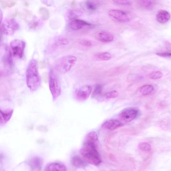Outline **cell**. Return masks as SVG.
I'll return each mask as SVG.
<instances>
[{
  "mask_svg": "<svg viewBox=\"0 0 171 171\" xmlns=\"http://www.w3.org/2000/svg\"><path fill=\"white\" fill-rule=\"evenodd\" d=\"M66 167L63 165L58 163H52L46 166L45 171H66Z\"/></svg>",
  "mask_w": 171,
  "mask_h": 171,
  "instance_id": "9a60e30c",
  "label": "cell"
},
{
  "mask_svg": "<svg viewBox=\"0 0 171 171\" xmlns=\"http://www.w3.org/2000/svg\"><path fill=\"white\" fill-rule=\"evenodd\" d=\"M77 58L72 55H68L61 58L56 63L57 70L61 73H65L69 71L75 65Z\"/></svg>",
  "mask_w": 171,
  "mask_h": 171,
  "instance_id": "277c9868",
  "label": "cell"
},
{
  "mask_svg": "<svg viewBox=\"0 0 171 171\" xmlns=\"http://www.w3.org/2000/svg\"><path fill=\"white\" fill-rule=\"evenodd\" d=\"M11 48L14 57L20 58L23 57L25 46V43L20 39L13 40L10 43Z\"/></svg>",
  "mask_w": 171,
  "mask_h": 171,
  "instance_id": "8992f818",
  "label": "cell"
},
{
  "mask_svg": "<svg viewBox=\"0 0 171 171\" xmlns=\"http://www.w3.org/2000/svg\"><path fill=\"white\" fill-rule=\"evenodd\" d=\"M69 42L66 39L63 38L60 40V43L62 45H66Z\"/></svg>",
  "mask_w": 171,
  "mask_h": 171,
  "instance_id": "4dcf8cb0",
  "label": "cell"
},
{
  "mask_svg": "<svg viewBox=\"0 0 171 171\" xmlns=\"http://www.w3.org/2000/svg\"><path fill=\"white\" fill-rule=\"evenodd\" d=\"M72 162L74 166L78 167H82L86 165V162L79 156H75L72 158Z\"/></svg>",
  "mask_w": 171,
  "mask_h": 171,
  "instance_id": "e0dca14e",
  "label": "cell"
},
{
  "mask_svg": "<svg viewBox=\"0 0 171 171\" xmlns=\"http://www.w3.org/2000/svg\"><path fill=\"white\" fill-rule=\"evenodd\" d=\"M116 4L120 5L128 6L132 4V2L129 1H122V0H117V1H113Z\"/></svg>",
  "mask_w": 171,
  "mask_h": 171,
  "instance_id": "4316f807",
  "label": "cell"
},
{
  "mask_svg": "<svg viewBox=\"0 0 171 171\" xmlns=\"http://www.w3.org/2000/svg\"><path fill=\"white\" fill-rule=\"evenodd\" d=\"M39 13L41 15L43 20H46L49 19L50 13L48 9L44 7H42L39 9Z\"/></svg>",
  "mask_w": 171,
  "mask_h": 171,
  "instance_id": "7402d4cb",
  "label": "cell"
},
{
  "mask_svg": "<svg viewBox=\"0 0 171 171\" xmlns=\"http://www.w3.org/2000/svg\"><path fill=\"white\" fill-rule=\"evenodd\" d=\"M26 79L27 86L32 91L37 90L40 85L37 62L35 60H32L29 62L27 69Z\"/></svg>",
  "mask_w": 171,
  "mask_h": 171,
  "instance_id": "7a4b0ae2",
  "label": "cell"
},
{
  "mask_svg": "<svg viewBox=\"0 0 171 171\" xmlns=\"http://www.w3.org/2000/svg\"><path fill=\"white\" fill-rule=\"evenodd\" d=\"M6 54L3 58V61L6 67L8 69L11 68L13 65L12 54L11 52L9 49H7Z\"/></svg>",
  "mask_w": 171,
  "mask_h": 171,
  "instance_id": "2e32d148",
  "label": "cell"
},
{
  "mask_svg": "<svg viewBox=\"0 0 171 171\" xmlns=\"http://www.w3.org/2000/svg\"><path fill=\"white\" fill-rule=\"evenodd\" d=\"M122 125V123L118 120L111 119L104 122L102 125V127L107 129L113 130Z\"/></svg>",
  "mask_w": 171,
  "mask_h": 171,
  "instance_id": "7c38bea8",
  "label": "cell"
},
{
  "mask_svg": "<svg viewBox=\"0 0 171 171\" xmlns=\"http://www.w3.org/2000/svg\"><path fill=\"white\" fill-rule=\"evenodd\" d=\"M69 24L70 28L74 30H79L83 27H91L93 25L85 21L78 19L71 20Z\"/></svg>",
  "mask_w": 171,
  "mask_h": 171,
  "instance_id": "8fae6325",
  "label": "cell"
},
{
  "mask_svg": "<svg viewBox=\"0 0 171 171\" xmlns=\"http://www.w3.org/2000/svg\"><path fill=\"white\" fill-rule=\"evenodd\" d=\"M139 5L144 8L148 9H151L153 8L154 3L151 1H141L139 2Z\"/></svg>",
  "mask_w": 171,
  "mask_h": 171,
  "instance_id": "d6986e66",
  "label": "cell"
},
{
  "mask_svg": "<svg viewBox=\"0 0 171 171\" xmlns=\"http://www.w3.org/2000/svg\"><path fill=\"white\" fill-rule=\"evenodd\" d=\"M118 95V93L116 91H113L108 93L105 95V97L107 99H111V98H115Z\"/></svg>",
  "mask_w": 171,
  "mask_h": 171,
  "instance_id": "83f0119b",
  "label": "cell"
},
{
  "mask_svg": "<svg viewBox=\"0 0 171 171\" xmlns=\"http://www.w3.org/2000/svg\"><path fill=\"white\" fill-rule=\"evenodd\" d=\"M170 18V14L165 10H159L156 16V20L161 24H165L167 22Z\"/></svg>",
  "mask_w": 171,
  "mask_h": 171,
  "instance_id": "4fadbf2b",
  "label": "cell"
},
{
  "mask_svg": "<svg viewBox=\"0 0 171 171\" xmlns=\"http://www.w3.org/2000/svg\"><path fill=\"white\" fill-rule=\"evenodd\" d=\"M1 4L3 8H12L16 4V2L13 1H2Z\"/></svg>",
  "mask_w": 171,
  "mask_h": 171,
  "instance_id": "484cf974",
  "label": "cell"
},
{
  "mask_svg": "<svg viewBox=\"0 0 171 171\" xmlns=\"http://www.w3.org/2000/svg\"><path fill=\"white\" fill-rule=\"evenodd\" d=\"M97 59L98 60L102 61H106L110 60L112 57L111 54L108 52L102 53L99 54L96 56Z\"/></svg>",
  "mask_w": 171,
  "mask_h": 171,
  "instance_id": "ffe728a7",
  "label": "cell"
},
{
  "mask_svg": "<svg viewBox=\"0 0 171 171\" xmlns=\"http://www.w3.org/2000/svg\"><path fill=\"white\" fill-rule=\"evenodd\" d=\"M102 91V87L98 85L95 89L92 95V96L95 98H98L100 97Z\"/></svg>",
  "mask_w": 171,
  "mask_h": 171,
  "instance_id": "cb8c5ba5",
  "label": "cell"
},
{
  "mask_svg": "<svg viewBox=\"0 0 171 171\" xmlns=\"http://www.w3.org/2000/svg\"><path fill=\"white\" fill-rule=\"evenodd\" d=\"M154 89V87L151 85H145L139 89L140 93L144 95H147L151 94Z\"/></svg>",
  "mask_w": 171,
  "mask_h": 171,
  "instance_id": "ac0fdd59",
  "label": "cell"
},
{
  "mask_svg": "<svg viewBox=\"0 0 171 171\" xmlns=\"http://www.w3.org/2000/svg\"><path fill=\"white\" fill-rule=\"evenodd\" d=\"M80 44L84 46L89 47L92 46V43L88 40H83L80 42Z\"/></svg>",
  "mask_w": 171,
  "mask_h": 171,
  "instance_id": "f546056e",
  "label": "cell"
},
{
  "mask_svg": "<svg viewBox=\"0 0 171 171\" xmlns=\"http://www.w3.org/2000/svg\"><path fill=\"white\" fill-rule=\"evenodd\" d=\"M162 72L159 71H154L150 75V77L152 79L156 80L161 78L162 76Z\"/></svg>",
  "mask_w": 171,
  "mask_h": 171,
  "instance_id": "d4e9b609",
  "label": "cell"
},
{
  "mask_svg": "<svg viewBox=\"0 0 171 171\" xmlns=\"http://www.w3.org/2000/svg\"><path fill=\"white\" fill-rule=\"evenodd\" d=\"M19 28V24L14 19H6L1 23V31L6 35H13Z\"/></svg>",
  "mask_w": 171,
  "mask_h": 171,
  "instance_id": "5b68a950",
  "label": "cell"
},
{
  "mask_svg": "<svg viewBox=\"0 0 171 171\" xmlns=\"http://www.w3.org/2000/svg\"><path fill=\"white\" fill-rule=\"evenodd\" d=\"M49 84L53 100L55 101L61 95V87L59 77L52 69L50 70L49 72Z\"/></svg>",
  "mask_w": 171,
  "mask_h": 171,
  "instance_id": "3957f363",
  "label": "cell"
},
{
  "mask_svg": "<svg viewBox=\"0 0 171 171\" xmlns=\"http://www.w3.org/2000/svg\"><path fill=\"white\" fill-rule=\"evenodd\" d=\"M139 113L137 109L133 107L125 108L119 114L120 118L122 121L127 122H130L135 119Z\"/></svg>",
  "mask_w": 171,
  "mask_h": 171,
  "instance_id": "52a82bcc",
  "label": "cell"
},
{
  "mask_svg": "<svg viewBox=\"0 0 171 171\" xmlns=\"http://www.w3.org/2000/svg\"><path fill=\"white\" fill-rule=\"evenodd\" d=\"M139 148L140 150L144 152H148L151 150V145L147 142H142L139 145Z\"/></svg>",
  "mask_w": 171,
  "mask_h": 171,
  "instance_id": "603a6c76",
  "label": "cell"
},
{
  "mask_svg": "<svg viewBox=\"0 0 171 171\" xmlns=\"http://www.w3.org/2000/svg\"><path fill=\"white\" fill-rule=\"evenodd\" d=\"M108 14L112 18L120 22L127 23L130 21L131 20L129 14L121 10L111 9L109 11Z\"/></svg>",
  "mask_w": 171,
  "mask_h": 171,
  "instance_id": "ba28073f",
  "label": "cell"
},
{
  "mask_svg": "<svg viewBox=\"0 0 171 171\" xmlns=\"http://www.w3.org/2000/svg\"><path fill=\"white\" fill-rule=\"evenodd\" d=\"M13 109L6 110H0V123L1 125L5 124L11 118L13 115Z\"/></svg>",
  "mask_w": 171,
  "mask_h": 171,
  "instance_id": "5bb4252c",
  "label": "cell"
},
{
  "mask_svg": "<svg viewBox=\"0 0 171 171\" xmlns=\"http://www.w3.org/2000/svg\"><path fill=\"white\" fill-rule=\"evenodd\" d=\"M156 55L158 56L165 58H170L171 57V52H165L157 53H156Z\"/></svg>",
  "mask_w": 171,
  "mask_h": 171,
  "instance_id": "f1b7e54d",
  "label": "cell"
},
{
  "mask_svg": "<svg viewBox=\"0 0 171 171\" xmlns=\"http://www.w3.org/2000/svg\"><path fill=\"white\" fill-rule=\"evenodd\" d=\"M92 91V87L88 85H85L76 91L75 95L77 99L83 101L89 98Z\"/></svg>",
  "mask_w": 171,
  "mask_h": 171,
  "instance_id": "9c48e42d",
  "label": "cell"
},
{
  "mask_svg": "<svg viewBox=\"0 0 171 171\" xmlns=\"http://www.w3.org/2000/svg\"><path fill=\"white\" fill-rule=\"evenodd\" d=\"M86 5L87 9L91 10H96L98 7V3L96 1H87L86 2Z\"/></svg>",
  "mask_w": 171,
  "mask_h": 171,
  "instance_id": "44dd1931",
  "label": "cell"
},
{
  "mask_svg": "<svg viewBox=\"0 0 171 171\" xmlns=\"http://www.w3.org/2000/svg\"><path fill=\"white\" fill-rule=\"evenodd\" d=\"M98 137L97 133L92 132L85 137L80 154L87 162L94 165H98L101 162V156L97 150Z\"/></svg>",
  "mask_w": 171,
  "mask_h": 171,
  "instance_id": "6da1fadb",
  "label": "cell"
},
{
  "mask_svg": "<svg viewBox=\"0 0 171 171\" xmlns=\"http://www.w3.org/2000/svg\"><path fill=\"white\" fill-rule=\"evenodd\" d=\"M95 38L97 41L101 42L108 43L113 41L114 37L110 32L101 31L96 33Z\"/></svg>",
  "mask_w": 171,
  "mask_h": 171,
  "instance_id": "30bf717a",
  "label": "cell"
}]
</instances>
